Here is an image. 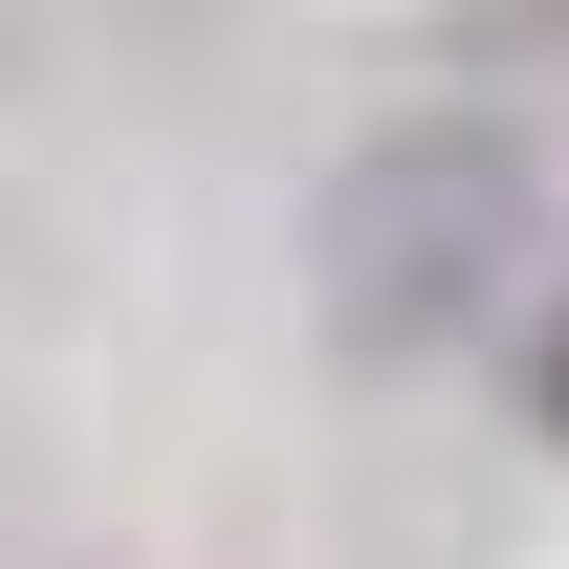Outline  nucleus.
Instances as JSON below:
<instances>
[{"instance_id": "f257e3e1", "label": "nucleus", "mask_w": 569, "mask_h": 569, "mask_svg": "<svg viewBox=\"0 0 569 569\" xmlns=\"http://www.w3.org/2000/svg\"><path fill=\"white\" fill-rule=\"evenodd\" d=\"M548 263V153L503 110H395V132L307 198V307L351 372H417V351H482Z\"/></svg>"}, {"instance_id": "f03ea898", "label": "nucleus", "mask_w": 569, "mask_h": 569, "mask_svg": "<svg viewBox=\"0 0 569 569\" xmlns=\"http://www.w3.org/2000/svg\"><path fill=\"white\" fill-rule=\"evenodd\" d=\"M526 417H548V438H569V329H548V351H526Z\"/></svg>"}, {"instance_id": "7ed1b4c3", "label": "nucleus", "mask_w": 569, "mask_h": 569, "mask_svg": "<svg viewBox=\"0 0 569 569\" xmlns=\"http://www.w3.org/2000/svg\"><path fill=\"white\" fill-rule=\"evenodd\" d=\"M548 22H569V0H482V44H548Z\"/></svg>"}]
</instances>
